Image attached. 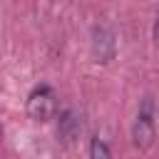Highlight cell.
Here are the masks:
<instances>
[{
    "label": "cell",
    "instance_id": "obj_1",
    "mask_svg": "<svg viewBox=\"0 0 159 159\" xmlns=\"http://www.w3.org/2000/svg\"><path fill=\"white\" fill-rule=\"evenodd\" d=\"M132 139L139 149H149L154 142V102H152V97H144V102L137 112V119L132 127Z\"/></svg>",
    "mask_w": 159,
    "mask_h": 159
},
{
    "label": "cell",
    "instance_id": "obj_3",
    "mask_svg": "<svg viewBox=\"0 0 159 159\" xmlns=\"http://www.w3.org/2000/svg\"><path fill=\"white\" fill-rule=\"evenodd\" d=\"M80 132V124H77V119L72 117V112H65L62 117H60V134H62V139L65 142H70V139H75V134Z\"/></svg>",
    "mask_w": 159,
    "mask_h": 159
},
{
    "label": "cell",
    "instance_id": "obj_5",
    "mask_svg": "<svg viewBox=\"0 0 159 159\" xmlns=\"http://www.w3.org/2000/svg\"><path fill=\"white\" fill-rule=\"evenodd\" d=\"M154 40H157V45H159V15H157V22H154Z\"/></svg>",
    "mask_w": 159,
    "mask_h": 159
},
{
    "label": "cell",
    "instance_id": "obj_2",
    "mask_svg": "<svg viewBox=\"0 0 159 159\" xmlns=\"http://www.w3.org/2000/svg\"><path fill=\"white\" fill-rule=\"evenodd\" d=\"M27 114L37 122H45L55 114V92L47 84H40L27 97Z\"/></svg>",
    "mask_w": 159,
    "mask_h": 159
},
{
    "label": "cell",
    "instance_id": "obj_4",
    "mask_svg": "<svg viewBox=\"0 0 159 159\" xmlns=\"http://www.w3.org/2000/svg\"><path fill=\"white\" fill-rule=\"evenodd\" d=\"M89 159H112L109 147H107L99 137H94V139L89 142Z\"/></svg>",
    "mask_w": 159,
    "mask_h": 159
}]
</instances>
